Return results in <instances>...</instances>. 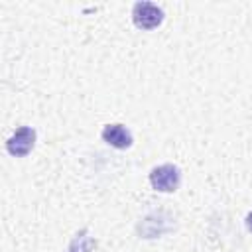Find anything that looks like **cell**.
<instances>
[{
	"label": "cell",
	"instance_id": "cell-1",
	"mask_svg": "<svg viewBox=\"0 0 252 252\" xmlns=\"http://www.w3.org/2000/svg\"><path fill=\"white\" fill-rule=\"evenodd\" d=\"M181 171L173 163H161L150 171V185L159 193H173L179 189Z\"/></svg>",
	"mask_w": 252,
	"mask_h": 252
},
{
	"label": "cell",
	"instance_id": "cell-4",
	"mask_svg": "<svg viewBox=\"0 0 252 252\" xmlns=\"http://www.w3.org/2000/svg\"><path fill=\"white\" fill-rule=\"evenodd\" d=\"M100 136H102V140H104L108 146H112V148H116V150H128V148L132 146V142H134L132 132H130L124 124H106V126L102 128Z\"/></svg>",
	"mask_w": 252,
	"mask_h": 252
},
{
	"label": "cell",
	"instance_id": "cell-6",
	"mask_svg": "<svg viewBox=\"0 0 252 252\" xmlns=\"http://www.w3.org/2000/svg\"><path fill=\"white\" fill-rule=\"evenodd\" d=\"M244 224H246L248 232H252V213H248V215H246V220H244Z\"/></svg>",
	"mask_w": 252,
	"mask_h": 252
},
{
	"label": "cell",
	"instance_id": "cell-5",
	"mask_svg": "<svg viewBox=\"0 0 252 252\" xmlns=\"http://www.w3.org/2000/svg\"><path fill=\"white\" fill-rule=\"evenodd\" d=\"M94 248V240L89 236L87 230H81L69 244V252H93Z\"/></svg>",
	"mask_w": 252,
	"mask_h": 252
},
{
	"label": "cell",
	"instance_id": "cell-2",
	"mask_svg": "<svg viewBox=\"0 0 252 252\" xmlns=\"http://www.w3.org/2000/svg\"><path fill=\"white\" fill-rule=\"evenodd\" d=\"M132 22L140 30H156L163 22V10L154 2H136L132 8Z\"/></svg>",
	"mask_w": 252,
	"mask_h": 252
},
{
	"label": "cell",
	"instance_id": "cell-3",
	"mask_svg": "<svg viewBox=\"0 0 252 252\" xmlns=\"http://www.w3.org/2000/svg\"><path fill=\"white\" fill-rule=\"evenodd\" d=\"M35 146V130L32 126H20L6 140V150L14 158H26Z\"/></svg>",
	"mask_w": 252,
	"mask_h": 252
}]
</instances>
